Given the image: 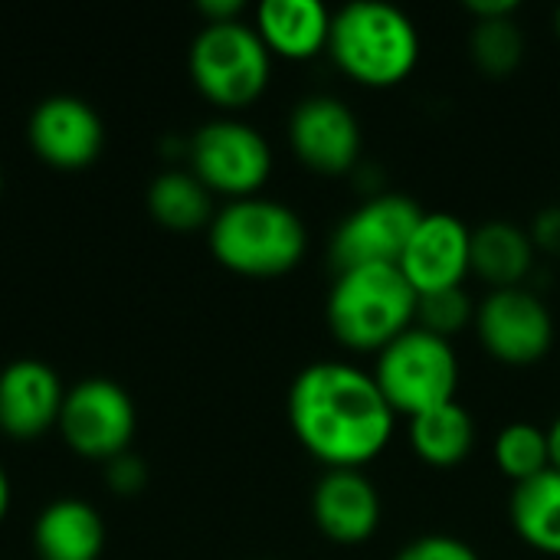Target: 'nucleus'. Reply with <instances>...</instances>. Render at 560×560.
Listing matches in <instances>:
<instances>
[{
    "mask_svg": "<svg viewBox=\"0 0 560 560\" xmlns=\"http://www.w3.org/2000/svg\"><path fill=\"white\" fill-rule=\"evenodd\" d=\"M469 52L472 62L492 75H512L522 66L525 56V36L522 26L515 23V16H502V20H476L472 33H469Z\"/></svg>",
    "mask_w": 560,
    "mask_h": 560,
    "instance_id": "nucleus-23",
    "label": "nucleus"
},
{
    "mask_svg": "<svg viewBox=\"0 0 560 560\" xmlns=\"http://www.w3.org/2000/svg\"><path fill=\"white\" fill-rule=\"evenodd\" d=\"M469 269L492 289H518L535 269L532 233L509 220H489L476 226Z\"/></svg>",
    "mask_w": 560,
    "mask_h": 560,
    "instance_id": "nucleus-18",
    "label": "nucleus"
},
{
    "mask_svg": "<svg viewBox=\"0 0 560 560\" xmlns=\"http://www.w3.org/2000/svg\"><path fill=\"white\" fill-rule=\"evenodd\" d=\"M295 158L318 174H348L361 158V121L338 95H308L289 115Z\"/></svg>",
    "mask_w": 560,
    "mask_h": 560,
    "instance_id": "nucleus-11",
    "label": "nucleus"
},
{
    "mask_svg": "<svg viewBox=\"0 0 560 560\" xmlns=\"http://www.w3.org/2000/svg\"><path fill=\"white\" fill-rule=\"evenodd\" d=\"M312 515L325 538L361 545L381 528V492L361 469H328L315 486Z\"/></svg>",
    "mask_w": 560,
    "mask_h": 560,
    "instance_id": "nucleus-14",
    "label": "nucleus"
},
{
    "mask_svg": "<svg viewBox=\"0 0 560 560\" xmlns=\"http://www.w3.org/2000/svg\"><path fill=\"white\" fill-rule=\"evenodd\" d=\"M33 545L43 560H98L105 548V522L89 502L59 499L39 512Z\"/></svg>",
    "mask_w": 560,
    "mask_h": 560,
    "instance_id": "nucleus-17",
    "label": "nucleus"
},
{
    "mask_svg": "<svg viewBox=\"0 0 560 560\" xmlns=\"http://www.w3.org/2000/svg\"><path fill=\"white\" fill-rule=\"evenodd\" d=\"M308 233L302 217L269 197L230 200L210 220V249L217 262L240 276H282L305 256Z\"/></svg>",
    "mask_w": 560,
    "mask_h": 560,
    "instance_id": "nucleus-4",
    "label": "nucleus"
},
{
    "mask_svg": "<svg viewBox=\"0 0 560 560\" xmlns=\"http://www.w3.org/2000/svg\"><path fill=\"white\" fill-rule=\"evenodd\" d=\"M495 466L505 479H512L515 486L541 476L545 469H551V446H548V430L535 427V423H509L492 446Z\"/></svg>",
    "mask_w": 560,
    "mask_h": 560,
    "instance_id": "nucleus-22",
    "label": "nucleus"
},
{
    "mask_svg": "<svg viewBox=\"0 0 560 560\" xmlns=\"http://www.w3.org/2000/svg\"><path fill=\"white\" fill-rule=\"evenodd\" d=\"M555 30H558V36H560V7L555 10Z\"/></svg>",
    "mask_w": 560,
    "mask_h": 560,
    "instance_id": "nucleus-32",
    "label": "nucleus"
},
{
    "mask_svg": "<svg viewBox=\"0 0 560 560\" xmlns=\"http://www.w3.org/2000/svg\"><path fill=\"white\" fill-rule=\"evenodd\" d=\"M190 164L203 187L226 194L233 200L256 197V190L272 174L269 141L246 121L213 118L197 128L190 141Z\"/></svg>",
    "mask_w": 560,
    "mask_h": 560,
    "instance_id": "nucleus-7",
    "label": "nucleus"
},
{
    "mask_svg": "<svg viewBox=\"0 0 560 560\" xmlns=\"http://www.w3.org/2000/svg\"><path fill=\"white\" fill-rule=\"evenodd\" d=\"M256 33L269 52L285 59H312L328 49L331 13L318 0H262Z\"/></svg>",
    "mask_w": 560,
    "mask_h": 560,
    "instance_id": "nucleus-16",
    "label": "nucleus"
},
{
    "mask_svg": "<svg viewBox=\"0 0 560 560\" xmlns=\"http://www.w3.org/2000/svg\"><path fill=\"white\" fill-rule=\"evenodd\" d=\"M417 299L400 266H354L335 276L325 318L338 345L381 354L417 325Z\"/></svg>",
    "mask_w": 560,
    "mask_h": 560,
    "instance_id": "nucleus-3",
    "label": "nucleus"
},
{
    "mask_svg": "<svg viewBox=\"0 0 560 560\" xmlns=\"http://www.w3.org/2000/svg\"><path fill=\"white\" fill-rule=\"evenodd\" d=\"M0 190H3V171H0Z\"/></svg>",
    "mask_w": 560,
    "mask_h": 560,
    "instance_id": "nucleus-33",
    "label": "nucleus"
},
{
    "mask_svg": "<svg viewBox=\"0 0 560 560\" xmlns=\"http://www.w3.org/2000/svg\"><path fill=\"white\" fill-rule=\"evenodd\" d=\"M148 210L171 230H197L213 220V200L194 171H164L148 187Z\"/></svg>",
    "mask_w": 560,
    "mask_h": 560,
    "instance_id": "nucleus-21",
    "label": "nucleus"
},
{
    "mask_svg": "<svg viewBox=\"0 0 560 560\" xmlns=\"http://www.w3.org/2000/svg\"><path fill=\"white\" fill-rule=\"evenodd\" d=\"M197 7H200V13L207 16V23L240 20V13H243V0H200Z\"/></svg>",
    "mask_w": 560,
    "mask_h": 560,
    "instance_id": "nucleus-29",
    "label": "nucleus"
},
{
    "mask_svg": "<svg viewBox=\"0 0 560 560\" xmlns=\"http://www.w3.org/2000/svg\"><path fill=\"white\" fill-rule=\"evenodd\" d=\"M466 10L476 20H502V16H515L518 0H469Z\"/></svg>",
    "mask_w": 560,
    "mask_h": 560,
    "instance_id": "nucleus-28",
    "label": "nucleus"
},
{
    "mask_svg": "<svg viewBox=\"0 0 560 560\" xmlns=\"http://www.w3.org/2000/svg\"><path fill=\"white\" fill-rule=\"evenodd\" d=\"M532 243L535 249L548 253V256H560V203L545 207L535 220H532Z\"/></svg>",
    "mask_w": 560,
    "mask_h": 560,
    "instance_id": "nucleus-26",
    "label": "nucleus"
},
{
    "mask_svg": "<svg viewBox=\"0 0 560 560\" xmlns=\"http://www.w3.org/2000/svg\"><path fill=\"white\" fill-rule=\"evenodd\" d=\"M66 387L59 374L36 358L10 361L0 371V430L10 436H39L59 423Z\"/></svg>",
    "mask_w": 560,
    "mask_h": 560,
    "instance_id": "nucleus-15",
    "label": "nucleus"
},
{
    "mask_svg": "<svg viewBox=\"0 0 560 560\" xmlns=\"http://www.w3.org/2000/svg\"><path fill=\"white\" fill-rule=\"evenodd\" d=\"M469 322H476V305L466 295V289H443L417 299V328L436 335V338H453L463 331Z\"/></svg>",
    "mask_w": 560,
    "mask_h": 560,
    "instance_id": "nucleus-24",
    "label": "nucleus"
},
{
    "mask_svg": "<svg viewBox=\"0 0 560 560\" xmlns=\"http://www.w3.org/2000/svg\"><path fill=\"white\" fill-rule=\"evenodd\" d=\"M33 151L56 167H85L105 144L98 112L79 95H49L30 115Z\"/></svg>",
    "mask_w": 560,
    "mask_h": 560,
    "instance_id": "nucleus-13",
    "label": "nucleus"
},
{
    "mask_svg": "<svg viewBox=\"0 0 560 560\" xmlns=\"http://www.w3.org/2000/svg\"><path fill=\"white\" fill-rule=\"evenodd\" d=\"M394 407L374 374L348 361H315L289 387V423L328 469L374 463L394 436Z\"/></svg>",
    "mask_w": 560,
    "mask_h": 560,
    "instance_id": "nucleus-1",
    "label": "nucleus"
},
{
    "mask_svg": "<svg viewBox=\"0 0 560 560\" xmlns=\"http://www.w3.org/2000/svg\"><path fill=\"white\" fill-rule=\"evenodd\" d=\"M144 463L138 456H131L128 450L112 456V466H108V482L118 489V492H135L144 486Z\"/></svg>",
    "mask_w": 560,
    "mask_h": 560,
    "instance_id": "nucleus-27",
    "label": "nucleus"
},
{
    "mask_svg": "<svg viewBox=\"0 0 560 560\" xmlns=\"http://www.w3.org/2000/svg\"><path fill=\"white\" fill-rule=\"evenodd\" d=\"M476 331L482 348L509 368L538 364L555 345L551 308L525 285L492 289L476 305Z\"/></svg>",
    "mask_w": 560,
    "mask_h": 560,
    "instance_id": "nucleus-8",
    "label": "nucleus"
},
{
    "mask_svg": "<svg viewBox=\"0 0 560 560\" xmlns=\"http://www.w3.org/2000/svg\"><path fill=\"white\" fill-rule=\"evenodd\" d=\"M509 518L515 535L538 555L560 558V469L515 486L509 499Z\"/></svg>",
    "mask_w": 560,
    "mask_h": 560,
    "instance_id": "nucleus-19",
    "label": "nucleus"
},
{
    "mask_svg": "<svg viewBox=\"0 0 560 560\" xmlns=\"http://www.w3.org/2000/svg\"><path fill=\"white\" fill-rule=\"evenodd\" d=\"M394 560H482L472 545L450 538V535H423L400 548Z\"/></svg>",
    "mask_w": 560,
    "mask_h": 560,
    "instance_id": "nucleus-25",
    "label": "nucleus"
},
{
    "mask_svg": "<svg viewBox=\"0 0 560 560\" xmlns=\"http://www.w3.org/2000/svg\"><path fill=\"white\" fill-rule=\"evenodd\" d=\"M328 52L358 85L394 89L420 62V30L394 3L354 0L331 13Z\"/></svg>",
    "mask_w": 560,
    "mask_h": 560,
    "instance_id": "nucleus-2",
    "label": "nucleus"
},
{
    "mask_svg": "<svg viewBox=\"0 0 560 560\" xmlns=\"http://www.w3.org/2000/svg\"><path fill=\"white\" fill-rule=\"evenodd\" d=\"M413 453L436 469L459 466L476 446V420L463 404H443L410 420Z\"/></svg>",
    "mask_w": 560,
    "mask_h": 560,
    "instance_id": "nucleus-20",
    "label": "nucleus"
},
{
    "mask_svg": "<svg viewBox=\"0 0 560 560\" xmlns=\"http://www.w3.org/2000/svg\"><path fill=\"white\" fill-rule=\"evenodd\" d=\"M7 509H10V479H7V472H3V466H0V522H3V515H7Z\"/></svg>",
    "mask_w": 560,
    "mask_h": 560,
    "instance_id": "nucleus-31",
    "label": "nucleus"
},
{
    "mask_svg": "<svg viewBox=\"0 0 560 560\" xmlns=\"http://www.w3.org/2000/svg\"><path fill=\"white\" fill-rule=\"evenodd\" d=\"M548 446H551V466L560 469V413L555 417V423L548 427Z\"/></svg>",
    "mask_w": 560,
    "mask_h": 560,
    "instance_id": "nucleus-30",
    "label": "nucleus"
},
{
    "mask_svg": "<svg viewBox=\"0 0 560 560\" xmlns=\"http://www.w3.org/2000/svg\"><path fill=\"white\" fill-rule=\"evenodd\" d=\"M59 430L75 453L92 459H112L125 453L135 436L131 394L108 377H85L66 390Z\"/></svg>",
    "mask_w": 560,
    "mask_h": 560,
    "instance_id": "nucleus-10",
    "label": "nucleus"
},
{
    "mask_svg": "<svg viewBox=\"0 0 560 560\" xmlns=\"http://www.w3.org/2000/svg\"><path fill=\"white\" fill-rule=\"evenodd\" d=\"M374 381L394 413H407L413 420L433 407L456 400L459 354L453 341L413 325L377 354Z\"/></svg>",
    "mask_w": 560,
    "mask_h": 560,
    "instance_id": "nucleus-5",
    "label": "nucleus"
},
{
    "mask_svg": "<svg viewBox=\"0 0 560 560\" xmlns=\"http://www.w3.org/2000/svg\"><path fill=\"white\" fill-rule=\"evenodd\" d=\"M269 72L272 52L256 26H246L243 20L207 23L190 43V75L197 89L223 108L256 102L269 85Z\"/></svg>",
    "mask_w": 560,
    "mask_h": 560,
    "instance_id": "nucleus-6",
    "label": "nucleus"
},
{
    "mask_svg": "<svg viewBox=\"0 0 560 560\" xmlns=\"http://www.w3.org/2000/svg\"><path fill=\"white\" fill-rule=\"evenodd\" d=\"M469 256L472 230L459 217L433 210L423 213V220L417 223L397 266L417 295H430L443 289H459L463 279L472 272Z\"/></svg>",
    "mask_w": 560,
    "mask_h": 560,
    "instance_id": "nucleus-12",
    "label": "nucleus"
},
{
    "mask_svg": "<svg viewBox=\"0 0 560 560\" xmlns=\"http://www.w3.org/2000/svg\"><path fill=\"white\" fill-rule=\"evenodd\" d=\"M423 207L407 194H377L364 200L331 236L335 269L354 266H397L407 240L423 220Z\"/></svg>",
    "mask_w": 560,
    "mask_h": 560,
    "instance_id": "nucleus-9",
    "label": "nucleus"
}]
</instances>
